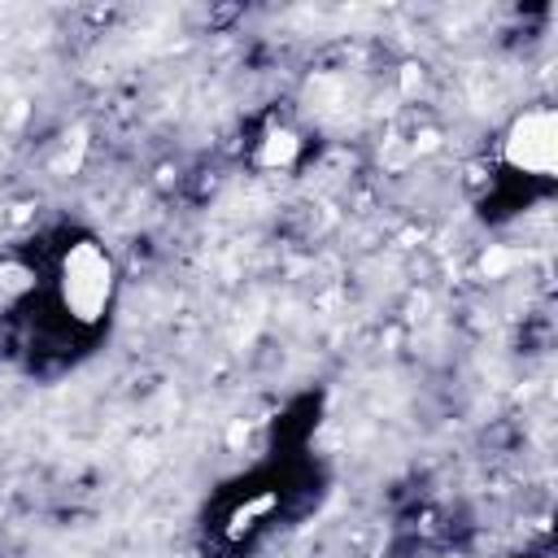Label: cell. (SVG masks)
I'll return each instance as SVG.
<instances>
[{"instance_id":"cell-1","label":"cell","mask_w":558,"mask_h":558,"mask_svg":"<svg viewBox=\"0 0 558 558\" xmlns=\"http://www.w3.org/2000/svg\"><path fill=\"white\" fill-rule=\"evenodd\" d=\"M109 296H113L109 253L92 240L70 244V253L61 262V305H65V314L78 318V323H96L109 310Z\"/></svg>"},{"instance_id":"cell-2","label":"cell","mask_w":558,"mask_h":558,"mask_svg":"<svg viewBox=\"0 0 558 558\" xmlns=\"http://www.w3.org/2000/svg\"><path fill=\"white\" fill-rule=\"evenodd\" d=\"M506 161L523 174H536L545 179L558 161V122H554V109H527L510 122L506 131Z\"/></svg>"}]
</instances>
